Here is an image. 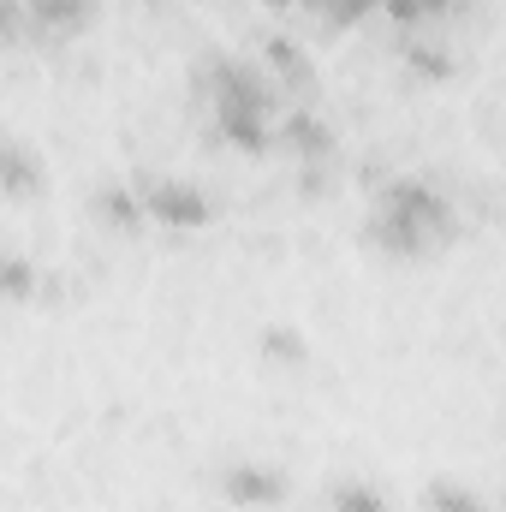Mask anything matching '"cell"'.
I'll list each match as a JSON object with an SVG mask.
<instances>
[{"label":"cell","mask_w":506,"mask_h":512,"mask_svg":"<svg viewBox=\"0 0 506 512\" xmlns=\"http://www.w3.org/2000/svg\"><path fill=\"white\" fill-rule=\"evenodd\" d=\"M453 239H459V209L447 203L441 185H429L417 173H393L364 221V245L393 262H423V256L447 251Z\"/></svg>","instance_id":"obj_1"},{"label":"cell","mask_w":506,"mask_h":512,"mask_svg":"<svg viewBox=\"0 0 506 512\" xmlns=\"http://www.w3.org/2000/svg\"><path fill=\"white\" fill-rule=\"evenodd\" d=\"M197 90L209 96V108L274 114V84L262 78V66L239 60V54H203V66H197Z\"/></svg>","instance_id":"obj_2"},{"label":"cell","mask_w":506,"mask_h":512,"mask_svg":"<svg viewBox=\"0 0 506 512\" xmlns=\"http://www.w3.org/2000/svg\"><path fill=\"white\" fill-rule=\"evenodd\" d=\"M137 191H143V209H149V221H161V227H179V233H191V227H209V221H215V203H209V191H203V185H191V179H143Z\"/></svg>","instance_id":"obj_3"},{"label":"cell","mask_w":506,"mask_h":512,"mask_svg":"<svg viewBox=\"0 0 506 512\" xmlns=\"http://www.w3.org/2000/svg\"><path fill=\"white\" fill-rule=\"evenodd\" d=\"M274 137H280V149H286L292 161H304V167H328V161H334V149H340L334 126H328L316 108H304V102H292V108L280 114Z\"/></svg>","instance_id":"obj_4"},{"label":"cell","mask_w":506,"mask_h":512,"mask_svg":"<svg viewBox=\"0 0 506 512\" xmlns=\"http://www.w3.org/2000/svg\"><path fill=\"white\" fill-rule=\"evenodd\" d=\"M221 495L233 507H280L286 501V477L274 465H256V459H239L221 471Z\"/></svg>","instance_id":"obj_5"},{"label":"cell","mask_w":506,"mask_h":512,"mask_svg":"<svg viewBox=\"0 0 506 512\" xmlns=\"http://www.w3.org/2000/svg\"><path fill=\"white\" fill-rule=\"evenodd\" d=\"M209 126L215 137L227 143V149H239V155H268L280 137H274V114H251V108H209Z\"/></svg>","instance_id":"obj_6"},{"label":"cell","mask_w":506,"mask_h":512,"mask_svg":"<svg viewBox=\"0 0 506 512\" xmlns=\"http://www.w3.org/2000/svg\"><path fill=\"white\" fill-rule=\"evenodd\" d=\"M30 6V24L42 42H60V36H78L96 24V0H24Z\"/></svg>","instance_id":"obj_7"},{"label":"cell","mask_w":506,"mask_h":512,"mask_svg":"<svg viewBox=\"0 0 506 512\" xmlns=\"http://www.w3.org/2000/svg\"><path fill=\"white\" fill-rule=\"evenodd\" d=\"M42 185H48V179H42V161H36L18 137H6V143H0V191L18 203V197H36Z\"/></svg>","instance_id":"obj_8"},{"label":"cell","mask_w":506,"mask_h":512,"mask_svg":"<svg viewBox=\"0 0 506 512\" xmlns=\"http://www.w3.org/2000/svg\"><path fill=\"white\" fill-rule=\"evenodd\" d=\"M90 209H96V221H102V227H120V233H137V227L149 221V209H143V191H137V185H102V191L90 197Z\"/></svg>","instance_id":"obj_9"},{"label":"cell","mask_w":506,"mask_h":512,"mask_svg":"<svg viewBox=\"0 0 506 512\" xmlns=\"http://www.w3.org/2000/svg\"><path fill=\"white\" fill-rule=\"evenodd\" d=\"M262 60H268V72H274L286 90H310V84H316V72H310V54H304L292 36H268V42H262Z\"/></svg>","instance_id":"obj_10"},{"label":"cell","mask_w":506,"mask_h":512,"mask_svg":"<svg viewBox=\"0 0 506 512\" xmlns=\"http://www.w3.org/2000/svg\"><path fill=\"white\" fill-rule=\"evenodd\" d=\"M256 352H262L268 364H280V370H298V364L310 358V340H304L298 328H286V322H268V328L256 334Z\"/></svg>","instance_id":"obj_11"},{"label":"cell","mask_w":506,"mask_h":512,"mask_svg":"<svg viewBox=\"0 0 506 512\" xmlns=\"http://www.w3.org/2000/svg\"><path fill=\"white\" fill-rule=\"evenodd\" d=\"M423 507H429V512H495L477 489H471V483H459V477H429Z\"/></svg>","instance_id":"obj_12"},{"label":"cell","mask_w":506,"mask_h":512,"mask_svg":"<svg viewBox=\"0 0 506 512\" xmlns=\"http://www.w3.org/2000/svg\"><path fill=\"white\" fill-rule=\"evenodd\" d=\"M328 507H334V512H387V495H381V483L340 477V483L328 489Z\"/></svg>","instance_id":"obj_13"},{"label":"cell","mask_w":506,"mask_h":512,"mask_svg":"<svg viewBox=\"0 0 506 512\" xmlns=\"http://www.w3.org/2000/svg\"><path fill=\"white\" fill-rule=\"evenodd\" d=\"M304 6L316 12V24H322V30H352L358 18H370V12H376L381 0H304Z\"/></svg>","instance_id":"obj_14"},{"label":"cell","mask_w":506,"mask_h":512,"mask_svg":"<svg viewBox=\"0 0 506 512\" xmlns=\"http://www.w3.org/2000/svg\"><path fill=\"white\" fill-rule=\"evenodd\" d=\"M405 66H411L417 78H429V84H447V78H453V54L435 48V42H405Z\"/></svg>","instance_id":"obj_15"},{"label":"cell","mask_w":506,"mask_h":512,"mask_svg":"<svg viewBox=\"0 0 506 512\" xmlns=\"http://www.w3.org/2000/svg\"><path fill=\"white\" fill-rule=\"evenodd\" d=\"M453 6H465V0H381V12L393 24H429V18H447Z\"/></svg>","instance_id":"obj_16"},{"label":"cell","mask_w":506,"mask_h":512,"mask_svg":"<svg viewBox=\"0 0 506 512\" xmlns=\"http://www.w3.org/2000/svg\"><path fill=\"white\" fill-rule=\"evenodd\" d=\"M0 286H6V304H30V292H36V268H30V256H6L0 262Z\"/></svg>","instance_id":"obj_17"},{"label":"cell","mask_w":506,"mask_h":512,"mask_svg":"<svg viewBox=\"0 0 506 512\" xmlns=\"http://www.w3.org/2000/svg\"><path fill=\"white\" fill-rule=\"evenodd\" d=\"M268 6H292V0H268Z\"/></svg>","instance_id":"obj_18"}]
</instances>
